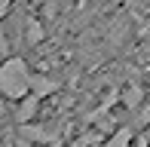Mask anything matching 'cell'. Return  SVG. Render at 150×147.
<instances>
[{
	"instance_id": "obj_1",
	"label": "cell",
	"mask_w": 150,
	"mask_h": 147,
	"mask_svg": "<svg viewBox=\"0 0 150 147\" xmlns=\"http://www.w3.org/2000/svg\"><path fill=\"white\" fill-rule=\"evenodd\" d=\"M31 86V68L25 58L9 55L0 61V95L6 101H22Z\"/></svg>"
},
{
	"instance_id": "obj_12",
	"label": "cell",
	"mask_w": 150,
	"mask_h": 147,
	"mask_svg": "<svg viewBox=\"0 0 150 147\" xmlns=\"http://www.w3.org/2000/svg\"><path fill=\"white\" fill-rule=\"evenodd\" d=\"M46 147H64V141L58 138V141H52V144H46Z\"/></svg>"
},
{
	"instance_id": "obj_10",
	"label": "cell",
	"mask_w": 150,
	"mask_h": 147,
	"mask_svg": "<svg viewBox=\"0 0 150 147\" xmlns=\"http://www.w3.org/2000/svg\"><path fill=\"white\" fill-rule=\"evenodd\" d=\"M3 58H9V37H6V31L0 28V61Z\"/></svg>"
},
{
	"instance_id": "obj_11",
	"label": "cell",
	"mask_w": 150,
	"mask_h": 147,
	"mask_svg": "<svg viewBox=\"0 0 150 147\" xmlns=\"http://www.w3.org/2000/svg\"><path fill=\"white\" fill-rule=\"evenodd\" d=\"M12 9V0H0V22L6 18V12Z\"/></svg>"
},
{
	"instance_id": "obj_3",
	"label": "cell",
	"mask_w": 150,
	"mask_h": 147,
	"mask_svg": "<svg viewBox=\"0 0 150 147\" xmlns=\"http://www.w3.org/2000/svg\"><path fill=\"white\" fill-rule=\"evenodd\" d=\"M58 92V80L46 77V74H34L31 71V86H28V95H34L37 101H43V98L55 95Z\"/></svg>"
},
{
	"instance_id": "obj_2",
	"label": "cell",
	"mask_w": 150,
	"mask_h": 147,
	"mask_svg": "<svg viewBox=\"0 0 150 147\" xmlns=\"http://www.w3.org/2000/svg\"><path fill=\"white\" fill-rule=\"evenodd\" d=\"M18 138H22L25 144L37 147V144H52V141H58V132H52L49 126H40V123H25V126H18Z\"/></svg>"
},
{
	"instance_id": "obj_4",
	"label": "cell",
	"mask_w": 150,
	"mask_h": 147,
	"mask_svg": "<svg viewBox=\"0 0 150 147\" xmlns=\"http://www.w3.org/2000/svg\"><path fill=\"white\" fill-rule=\"evenodd\" d=\"M37 110H40V101H37L34 95H25L22 101H18V107H16V123H18V126H25V123H34Z\"/></svg>"
},
{
	"instance_id": "obj_5",
	"label": "cell",
	"mask_w": 150,
	"mask_h": 147,
	"mask_svg": "<svg viewBox=\"0 0 150 147\" xmlns=\"http://www.w3.org/2000/svg\"><path fill=\"white\" fill-rule=\"evenodd\" d=\"M122 104H126L129 110H138L141 107V86H126V89H122Z\"/></svg>"
},
{
	"instance_id": "obj_8",
	"label": "cell",
	"mask_w": 150,
	"mask_h": 147,
	"mask_svg": "<svg viewBox=\"0 0 150 147\" xmlns=\"http://www.w3.org/2000/svg\"><path fill=\"white\" fill-rule=\"evenodd\" d=\"M101 141H104L101 132H86V135H80L77 141H74V147H92V144H101Z\"/></svg>"
},
{
	"instance_id": "obj_6",
	"label": "cell",
	"mask_w": 150,
	"mask_h": 147,
	"mask_svg": "<svg viewBox=\"0 0 150 147\" xmlns=\"http://www.w3.org/2000/svg\"><path fill=\"white\" fill-rule=\"evenodd\" d=\"M129 141H132V129H117L104 141V147H129Z\"/></svg>"
},
{
	"instance_id": "obj_7",
	"label": "cell",
	"mask_w": 150,
	"mask_h": 147,
	"mask_svg": "<svg viewBox=\"0 0 150 147\" xmlns=\"http://www.w3.org/2000/svg\"><path fill=\"white\" fill-rule=\"evenodd\" d=\"M25 40H28L31 46H37L40 40H43V28H40V22H28V25H25Z\"/></svg>"
},
{
	"instance_id": "obj_9",
	"label": "cell",
	"mask_w": 150,
	"mask_h": 147,
	"mask_svg": "<svg viewBox=\"0 0 150 147\" xmlns=\"http://www.w3.org/2000/svg\"><path fill=\"white\" fill-rule=\"evenodd\" d=\"M138 126L150 129V104H141V107H138Z\"/></svg>"
}]
</instances>
